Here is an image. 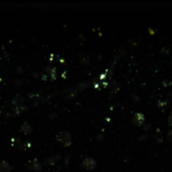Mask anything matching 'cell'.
<instances>
[{"label": "cell", "mask_w": 172, "mask_h": 172, "mask_svg": "<svg viewBox=\"0 0 172 172\" xmlns=\"http://www.w3.org/2000/svg\"><path fill=\"white\" fill-rule=\"evenodd\" d=\"M23 102H24V99H23L22 97H20L19 94H18V95H16V97H14L12 100H11V104L14 105V106L23 105Z\"/></svg>", "instance_id": "8"}, {"label": "cell", "mask_w": 172, "mask_h": 172, "mask_svg": "<svg viewBox=\"0 0 172 172\" xmlns=\"http://www.w3.org/2000/svg\"><path fill=\"white\" fill-rule=\"evenodd\" d=\"M77 89H70L68 93L65 94V98L67 99H72L77 95Z\"/></svg>", "instance_id": "9"}, {"label": "cell", "mask_w": 172, "mask_h": 172, "mask_svg": "<svg viewBox=\"0 0 172 172\" xmlns=\"http://www.w3.org/2000/svg\"><path fill=\"white\" fill-rule=\"evenodd\" d=\"M25 166L33 171H41V169H42V164L41 162L37 161V160H29V161L25 164Z\"/></svg>", "instance_id": "3"}, {"label": "cell", "mask_w": 172, "mask_h": 172, "mask_svg": "<svg viewBox=\"0 0 172 172\" xmlns=\"http://www.w3.org/2000/svg\"><path fill=\"white\" fill-rule=\"evenodd\" d=\"M82 166L84 167L86 170H94L97 166L96 160L92 157H86L83 161H82Z\"/></svg>", "instance_id": "2"}, {"label": "cell", "mask_w": 172, "mask_h": 172, "mask_svg": "<svg viewBox=\"0 0 172 172\" xmlns=\"http://www.w3.org/2000/svg\"><path fill=\"white\" fill-rule=\"evenodd\" d=\"M133 123L136 125V126H143L145 123V116L142 114V113H136L135 115L133 116Z\"/></svg>", "instance_id": "4"}, {"label": "cell", "mask_w": 172, "mask_h": 172, "mask_svg": "<svg viewBox=\"0 0 172 172\" xmlns=\"http://www.w3.org/2000/svg\"><path fill=\"white\" fill-rule=\"evenodd\" d=\"M166 102H163V101H159L158 102V105H157V107L160 108V109H165V107H166Z\"/></svg>", "instance_id": "11"}, {"label": "cell", "mask_w": 172, "mask_h": 172, "mask_svg": "<svg viewBox=\"0 0 172 172\" xmlns=\"http://www.w3.org/2000/svg\"><path fill=\"white\" fill-rule=\"evenodd\" d=\"M87 87H88V84L87 83H81L77 86V91H80V90H85Z\"/></svg>", "instance_id": "12"}, {"label": "cell", "mask_w": 172, "mask_h": 172, "mask_svg": "<svg viewBox=\"0 0 172 172\" xmlns=\"http://www.w3.org/2000/svg\"><path fill=\"white\" fill-rule=\"evenodd\" d=\"M60 158H62V156H60V154H53L51 155V156L48 157L46 159H44V161H45V164H48V165H55L58 161H60Z\"/></svg>", "instance_id": "5"}, {"label": "cell", "mask_w": 172, "mask_h": 172, "mask_svg": "<svg viewBox=\"0 0 172 172\" xmlns=\"http://www.w3.org/2000/svg\"><path fill=\"white\" fill-rule=\"evenodd\" d=\"M12 167L6 160H2L0 162V172H11Z\"/></svg>", "instance_id": "7"}, {"label": "cell", "mask_w": 172, "mask_h": 172, "mask_svg": "<svg viewBox=\"0 0 172 172\" xmlns=\"http://www.w3.org/2000/svg\"><path fill=\"white\" fill-rule=\"evenodd\" d=\"M32 127H31V125H30L28 122H24L22 125H21V127H20V131L22 132L24 135H28V134H30L32 132Z\"/></svg>", "instance_id": "6"}, {"label": "cell", "mask_w": 172, "mask_h": 172, "mask_svg": "<svg viewBox=\"0 0 172 172\" xmlns=\"http://www.w3.org/2000/svg\"><path fill=\"white\" fill-rule=\"evenodd\" d=\"M56 141L65 146V147H69L72 145V136L68 131H62L56 135Z\"/></svg>", "instance_id": "1"}, {"label": "cell", "mask_w": 172, "mask_h": 172, "mask_svg": "<svg viewBox=\"0 0 172 172\" xmlns=\"http://www.w3.org/2000/svg\"><path fill=\"white\" fill-rule=\"evenodd\" d=\"M18 146L20 147V149H28V148L31 147V144L29 142H23V143H19Z\"/></svg>", "instance_id": "10"}, {"label": "cell", "mask_w": 172, "mask_h": 172, "mask_svg": "<svg viewBox=\"0 0 172 172\" xmlns=\"http://www.w3.org/2000/svg\"><path fill=\"white\" fill-rule=\"evenodd\" d=\"M168 124L172 126V115H170V117L168 118Z\"/></svg>", "instance_id": "14"}, {"label": "cell", "mask_w": 172, "mask_h": 172, "mask_svg": "<svg viewBox=\"0 0 172 172\" xmlns=\"http://www.w3.org/2000/svg\"><path fill=\"white\" fill-rule=\"evenodd\" d=\"M167 138H168L169 141H171L172 142V130H170L168 132V134H167Z\"/></svg>", "instance_id": "13"}]
</instances>
